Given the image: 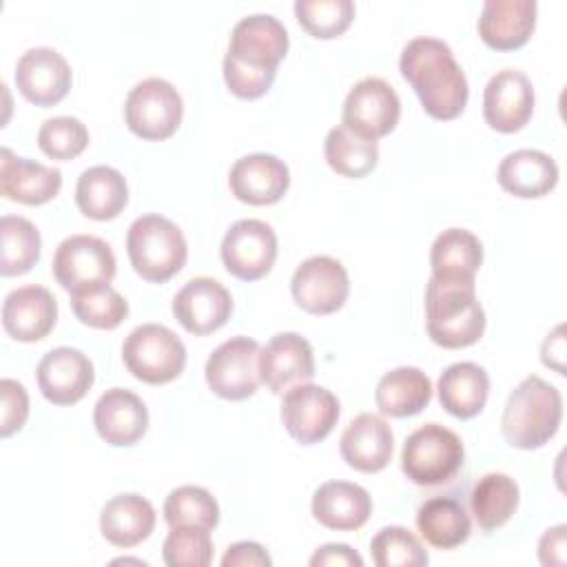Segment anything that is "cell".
I'll list each match as a JSON object with an SVG mask.
<instances>
[{
  "label": "cell",
  "instance_id": "c3c4849f",
  "mask_svg": "<svg viewBox=\"0 0 567 567\" xmlns=\"http://www.w3.org/2000/svg\"><path fill=\"white\" fill-rule=\"evenodd\" d=\"M113 563H115V565H117V563H135V565H142V567L146 565V563L140 560V558H117V560H113Z\"/></svg>",
  "mask_w": 567,
  "mask_h": 567
},
{
  "label": "cell",
  "instance_id": "8992f818",
  "mask_svg": "<svg viewBox=\"0 0 567 567\" xmlns=\"http://www.w3.org/2000/svg\"><path fill=\"white\" fill-rule=\"evenodd\" d=\"M465 461V447L456 432L441 423H425L414 430L401 450L403 474L423 487L450 483Z\"/></svg>",
  "mask_w": 567,
  "mask_h": 567
},
{
  "label": "cell",
  "instance_id": "b9f144b4",
  "mask_svg": "<svg viewBox=\"0 0 567 567\" xmlns=\"http://www.w3.org/2000/svg\"><path fill=\"white\" fill-rule=\"evenodd\" d=\"M168 567H206L213 560V540L202 527H171L162 545Z\"/></svg>",
  "mask_w": 567,
  "mask_h": 567
},
{
  "label": "cell",
  "instance_id": "7a4b0ae2",
  "mask_svg": "<svg viewBox=\"0 0 567 567\" xmlns=\"http://www.w3.org/2000/svg\"><path fill=\"white\" fill-rule=\"evenodd\" d=\"M399 69L430 117L447 122L463 113L470 86L447 42L427 35L412 38L401 51Z\"/></svg>",
  "mask_w": 567,
  "mask_h": 567
},
{
  "label": "cell",
  "instance_id": "60d3db41",
  "mask_svg": "<svg viewBox=\"0 0 567 567\" xmlns=\"http://www.w3.org/2000/svg\"><path fill=\"white\" fill-rule=\"evenodd\" d=\"M38 146L51 159H73L89 146V128L73 115H58L42 122Z\"/></svg>",
  "mask_w": 567,
  "mask_h": 567
},
{
  "label": "cell",
  "instance_id": "ac0fdd59",
  "mask_svg": "<svg viewBox=\"0 0 567 567\" xmlns=\"http://www.w3.org/2000/svg\"><path fill=\"white\" fill-rule=\"evenodd\" d=\"M233 312V297L213 277L188 279L173 297V315L195 337L219 330Z\"/></svg>",
  "mask_w": 567,
  "mask_h": 567
},
{
  "label": "cell",
  "instance_id": "2e32d148",
  "mask_svg": "<svg viewBox=\"0 0 567 567\" xmlns=\"http://www.w3.org/2000/svg\"><path fill=\"white\" fill-rule=\"evenodd\" d=\"M259 381L272 392L284 394L315 377V354L306 337L297 332H279L259 348Z\"/></svg>",
  "mask_w": 567,
  "mask_h": 567
},
{
  "label": "cell",
  "instance_id": "52a82bcc",
  "mask_svg": "<svg viewBox=\"0 0 567 567\" xmlns=\"http://www.w3.org/2000/svg\"><path fill=\"white\" fill-rule=\"evenodd\" d=\"M122 359L135 379L148 385H162L184 372L186 346L171 328L142 323L124 339Z\"/></svg>",
  "mask_w": 567,
  "mask_h": 567
},
{
  "label": "cell",
  "instance_id": "603a6c76",
  "mask_svg": "<svg viewBox=\"0 0 567 567\" xmlns=\"http://www.w3.org/2000/svg\"><path fill=\"white\" fill-rule=\"evenodd\" d=\"M394 434L388 421L379 414L363 412L354 416L341 434L339 452L343 461L363 474L381 472L392 461Z\"/></svg>",
  "mask_w": 567,
  "mask_h": 567
},
{
  "label": "cell",
  "instance_id": "f1b7e54d",
  "mask_svg": "<svg viewBox=\"0 0 567 567\" xmlns=\"http://www.w3.org/2000/svg\"><path fill=\"white\" fill-rule=\"evenodd\" d=\"M436 390L445 412L456 419H472L487 403L489 377L478 363L461 361L441 372Z\"/></svg>",
  "mask_w": 567,
  "mask_h": 567
},
{
  "label": "cell",
  "instance_id": "ffe728a7",
  "mask_svg": "<svg viewBox=\"0 0 567 567\" xmlns=\"http://www.w3.org/2000/svg\"><path fill=\"white\" fill-rule=\"evenodd\" d=\"M228 186L239 202L268 206L286 195L290 186V171L277 155L250 153L230 166Z\"/></svg>",
  "mask_w": 567,
  "mask_h": 567
},
{
  "label": "cell",
  "instance_id": "9c48e42d",
  "mask_svg": "<svg viewBox=\"0 0 567 567\" xmlns=\"http://www.w3.org/2000/svg\"><path fill=\"white\" fill-rule=\"evenodd\" d=\"M343 126L365 140H379L394 131L401 117V100L383 78L359 80L343 100Z\"/></svg>",
  "mask_w": 567,
  "mask_h": 567
},
{
  "label": "cell",
  "instance_id": "484cf974",
  "mask_svg": "<svg viewBox=\"0 0 567 567\" xmlns=\"http://www.w3.org/2000/svg\"><path fill=\"white\" fill-rule=\"evenodd\" d=\"M312 516L328 529L354 532L372 514L368 489L350 481H326L312 494Z\"/></svg>",
  "mask_w": 567,
  "mask_h": 567
},
{
  "label": "cell",
  "instance_id": "83f0119b",
  "mask_svg": "<svg viewBox=\"0 0 567 567\" xmlns=\"http://www.w3.org/2000/svg\"><path fill=\"white\" fill-rule=\"evenodd\" d=\"M155 529V509L140 494H117L100 512V532L115 547H135Z\"/></svg>",
  "mask_w": 567,
  "mask_h": 567
},
{
  "label": "cell",
  "instance_id": "f546056e",
  "mask_svg": "<svg viewBox=\"0 0 567 567\" xmlns=\"http://www.w3.org/2000/svg\"><path fill=\"white\" fill-rule=\"evenodd\" d=\"M432 399L430 377L412 365H401L385 372L374 390V401L381 414L405 419L427 408Z\"/></svg>",
  "mask_w": 567,
  "mask_h": 567
},
{
  "label": "cell",
  "instance_id": "7bdbcfd3",
  "mask_svg": "<svg viewBox=\"0 0 567 567\" xmlns=\"http://www.w3.org/2000/svg\"><path fill=\"white\" fill-rule=\"evenodd\" d=\"M0 396H2V416H0V436L9 439L11 434L20 432L29 416V394L22 383L13 379L0 381Z\"/></svg>",
  "mask_w": 567,
  "mask_h": 567
},
{
  "label": "cell",
  "instance_id": "74e56055",
  "mask_svg": "<svg viewBox=\"0 0 567 567\" xmlns=\"http://www.w3.org/2000/svg\"><path fill=\"white\" fill-rule=\"evenodd\" d=\"M164 520L168 527H202L210 532L219 523V505L208 489L182 485L166 496Z\"/></svg>",
  "mask_w": 567,
  "mask_h": 567
},
{
  "label": "cell",
  "instance_id": "d590c367",
  "mask_svg": "<svg viewBox=\"0 0 567 567\" xmlns=\"http://www.w3.org/2000/svg\"><path fill=\"white\" fill-rule=\"evenodd\" d=\"M0 275L16 277L29 272L42 250V237L33 221L20 215H2L0 219Z\"/></svg>",
  "mask_w": 567,
  "mask_h": 567
},
{
  "label": "cell",
  "instance_id": "7c38bea8",
  "mask_svg": "<svg viewBox=\"0 0 567 567\" xmlns=\"http://www.w3.org/2000/svg\"><path fill=\"white\" fill-rule=\"evenodd\" d=\"M290 292L301 310L310 315H332L350 295L348 270L334 257H308L297 266L290 279Z\"/></svg>",
  "mask_w": 567,
  "mask_h": 567
},
{
  "label": "cell",
  "instance_id": "6da1fadb",
  "mask_svg": "<svg viewBox=\"0 0 567 567\" xmlns=\"http://www.w3.org/2000/svg\"><path fill=\"white\" fill-rule=\"evenodd\" d=\"M288 53V31L270 13L241 18L224 55V82L233 95L257 100L275 82L277 66Z\"/></svg>",
  "mask_w": 567,
  "mask_h": 567
},
{
  "label": "cell",
  "instance_id": "d4e9b609",
  "mask_svg": "<svg viewBox=\"0 0 567 567\" xmlns=\"http://www.w3.org/2000/svg\"><path fill=\"white\" fill-rule=\"evenodd\" d=\"M536 11L534 0H487L481 9L478 35L496 51L520 49L534 33Z\"/></svg>",
  "mask_w": 567,
  "mask_h": 567
},
{
  "label": "cell",
  "instance_id": "9a60e30c",
  "mask_svg": "<svg viewBox=\"0 0 567 567\" xmlns=\"http://www.w3.org/2000/svg\"><path fill=\"white\" fill-rule=\"evenodd\" d=\"M534 84L518 69L496 71L483 91V117L498 133L520 131L534 113Z\"/></svg>",
  "mask_w": 567,
  "mask_h": 567
},
{
  "label": "cell",
  "instance_id": "30bf717a",
  "mask_svg": "<svg viewBox=\"0 0 567 567\" xmlns=\"http://www.w3.org/2000/svg\"><path fill=\"white\" fill-rule=\"evenodd\" d=\"M51 268L58 284L66 292H73L95 284H111L117 261L104 239L93 235H71L55 248Z\"/></svg>",
  "mask_w": 567,
  "mask_h": 567
},
{
  "label": "cell",
  "instance_id": "f35d334b",
  "mask_svg": "<svg viewBox=\"0 0 567 567\" xmlns=\"http://www.w3.org/2000/svg\"><path fill=\"white\" fill-rule=\"evenodd\" d=\"M370 554L377 567H423L430 563L421 540L401 525L379 529L370 540Z\"/></svg>",
  "mask_w": 567,
  "mask_h": 567
},
{
  "label": "cell",
  "instance_id": "e575fe53",
  "mask_svg": "<svg viewBox=\"0 0 567 567\" xmlns=\"http://www.w3.org/2000/svg\"><path fill=\"white\" fill-rule=\"evenodd\" d=\"M323 155L328 166L343 177H365L379 162V144L374 140L359 137L343 124L328 131L323 140Z\"/></svg>",
  "mask_w": 567,
  "mask_h": 567
},
{
  "label": "cell",
  "instance_id": "bcb514c9",
  "mask_svg": "<svg viewBox=\"0 0 567 567\" xmlns=\"http://www.w3.org/2000/svg\"><path fill=\"white\" fill-rule=\"evenodd\" d=\"M565 532H567V527L560 523L556 527H549L540 536V540H538L540 565H545V567H554V565L560 567V565H565V560H567V554H565V549H567Z\"/></svg>",
  "mask_w": 567,
  "mask_h": 567
},
{
  "label": "cell",
  "instance_id": "44dd1931",
  "mask_svg": "<svg viewBox=\"0 0 567 567\" xmlns=\"http://www.w3.org/2000/svg\"><path fill=\"white\" fill-rule=\"evenodd\" d=\"M58 321V301L44 286L31 284L11 290L2 303L4 332L22 343L44 339Z\"/></svg>",
  "mask_w": 567,
  "mask_h": 567
},
{
  "label": "cell",
  "instance_id": "8fae6325",
  "mask_svg": "<svg viewBox=\"0 0 567 567\" xmlns=\"http://www.w3.org/2000/svg\"><path fill=\"white\" fill-rule=\"evenodd\" d=\"M259 343L248 337H230L219 343L204 368L208 388L228 401H244L259 388Z\"/></svg>",
  "mask_w": 567,
  "mask_h": 567
},
{
  "label": "cell",
  "instance_id": "ab89813d",
  "mask_svg": "<svg viewBox=\"0 0 567 567\" xmlns=\"http://www.w3.org/2000/svg\"><path fill=\"white\" fill-rule=\"evenodd\" d=\"M295 16L315 38L330 40L341 35L354 20L352 0H297Z\"/></svg>",
  "mask_w": 567,
  "mask_h": 567
},
{
  "label": "cell",
  "instance_id": "5bb4252c",
  "mask_svg": "<svg viewBox=\"0 0 567 567\" xmlns=\"http://www.w3.org/2000/svg\"><path fill=\"white\" fill-rule=\"evenodd\" d=\"M275 259L277 235L272 226L261 219H239L221 239L224 268L241 281L261 279L270 272Z\"/></svg>",
  "mask_w": 567,
  "mask_h": 567
},
{
  "label": "cell",
  "instance_id": "e0dca14e",
  "mask_svg": "<svg viewBox=\"0 0 567 567\" xmlns=\"http://www.w3.org/2000/svg\"><path fill=\"white\" fill-rule=\"evenodd\" d=\"M13 80L27 102L53 106L69 93L73 75L62 53L51 47H35L20 55Z\"/></svg>",
  "mask_w": 567,
  "mask_h": 567
},
{
  "label": "cell",
  "instance_id": "f6af8a7d",
  "mask_svg": "<svg viewBox=\"0 0 567 567\" xmlns=\"http://www.w3.org/2000/svg\"><path fill=\"white\" fill-rule=\"evenodd\" d=\"M310 567H363V558L346 543H328L310 556Z\"/></svg>",
  "mask_w": 567,
  "mask_h": 567
},
{
  "label": "cell",
  "instance_id": "4316f807",
  "mask_svg": "<svg viewBox=\"0 0 567 567\" xmlns=\"http://www.w3.org/2000/svg\"><path fill=\"white\" fill-rule=\"evenodd\" d=\"M496 179L509 195L536 199L547 195L558 184V164L543 151L518 148L501 159Z\"/></svg>",
  "mask_w": 567,
  "mask_h": 567
},
{
  "label": "cell",
  "instance_id": "4fadbf2b",
  "mask_svg": "<svg viewBox=\"0 0 567 567\" xmlns=\"http://www.w3.org/2000/svg\"><path fill=\"white\" fill-rule=\"evenodd\" d=\"M339 399L323 385L299 383L284 394L281 423L301 445L323 441L339 421Z\"/></svg>",
  "mask_w": 567,
  "mask_h": 567
},
{
  "label": "cell",
  "instance_id": "7402d4cb",
  "mask_svg": "<svg viewBox=\"0 0 567 567\" xmlns=\"http://www.w3.org/2000/svg\"><path fill=\"white\" fill-rule=\"evenodd\" d=\"M93 423L102 441L113 447H128L146 434L148 410L135 392L111 388L97 399L93 408Z\"/></svg>",
  "mask_w": 567,
  "mask_h": 567
},
{
  "label": "cell",
  "instance_id": "3957f363",
  "mask_svg": "<svg viewBox=\"0 0 567 567\" xmlns=\"http://www.w3.org/2000/svg\"><path fill=\"white\" fill-rule=\"evenodd\" d=\"M425 328L441 348L474 346L485 332V310L476 299L474 279L432 275L425 288Z\"/></svg>",
  "mask_w": 567,
  "mask_h": 567
},
{
  "label": "cell",
  "instance_id": "ee69618b",
  "mask_svg": "<svg viewBox=\"0 0 567 567\" xmlns=\"http://www.w3.org/2000/svg\"><path fill=\"white\" fill-rule=\"evenodd\" d=\"M272 560L268 551L252 540L233 543L221 556V567H270Z\"/></svg>",
  "mask_w": 567,
  "mask_h": 567
},
{
  "label": "cell",
  "instance_id": "d6a6232c",
  "mask_svg": "<svg viewBox=\"0 0 567 567\" xmlns=\"http://www.w3.org/2000/svg\"><path fill=\"white\" fill-rule=\"evenodd\" d=\"M483 264L481 239L465 228L443 230L430 248V266L434 277L474 279Z\"/></svg>",
  "mask_w": 567,
  "mask_h": 567
},
{
  "label": "cell",
  "instance_id": "836d02e7",
  "mask_svg": "<svg viewBox=\"0 0 567 567\" xmlns=\"http://www.w3.org/2000/svg\"><path fill=\"white\" fill-rule=\"evenodd\" d=\"M520 501L518 483L503 474V472H489L483 474L470 494V507L474 514V520L483 532H494L503 527L516 512Z\"/></svg>",
  "mask_w": 567,
  "mask_h": 567
},
{
  "label": "cell",
  "instance_id": "1f68e13d",
  "mask_svg": "<svg viewBox=\"0 0 567 567\" xmlns=\"http://www.w3.org/2000/svg\"><path fill=\"white\" fill-rule=\"evenodd\" d=\"M416 529L427 545L454 549L470 538L472 520L456 498L432 496L416 512Z\"/></svg>",
  "mask_w": 567,
  "mask_h": 567
},
{
  "label": "cell",
  "instance_id": "8d00e7d4",
  "mask_svg": "<svg viewBox=\"0 0 567 567\" xmlns=\"http://www.w3.org/2000/svg\"><path fill=\"white\" fill-rule=\"evenodd\" d=\"M69 295H71L73 315L84 326H91L97 330H113L128 315L126 299L111 284L86 286V288L73 290Z\"/></svg>",
  "mask_w": 567,
  "mask_h": 567
},
{
  "label": "cell",
  "instance_id": "d6986e66",
  "mask_svg": "<svg viewBox=\"0 0 567 567\" xmlns=\"http://www.w3.org/2000/svg\"><path fill=\"white\" fill-rule=\"evenodd\" d=\"M42 396L53 405H73L91 390L95 370L91 359L69 346L49 350L35 370Z\"/></svg>",
  "mask_w": 567,
  "mask_h": 567
},
{
  "label": "cell",
  "instance_id": "5b68a950",
  "mask_svg": "<svg viewBox=\"0 0 567 567\" xmlns=\"http://www.w3.org/2000/svg\"><path fill=\"white\" fill-rule=\"evenodd\" d=\"M126 252L133 270L151 281L164 284L177 275L188 257L184 233L177 224L162 215L137 217L126 233Z\"/></svg>",
  "mask_w": 567,
  "mask_h": 567
},
{
  "label": "cell",
  "instance_id": "7dc6e473",
  "mask_svg": "<svg viewBox=\"0 0 567 567\" xmlns=\"http://www.w3.org/2000/svg\"><path fill=\"white\" fill-rule=\"evenodd\" d=\"M540 359L547 368H554L558 374H565V337L563 326H556L543 341Z\"/></svg>",
  "mask_w": 567,
  "mask_h": 567
},
{
  "label": "cell",
  "instance_id": "4dcf8cb0",
  "mask_svg": "<svg viewBox=\"0 0 567 567\" xmlns=\"http://www.w3.org/2000/svg\"><path fill=\"white\" fill-rule=\"evenodd\" d=\"M128 202V186L124 175L113 166L86 168L75 186V204L84 217L106 221L117 217Z\"/></svg>",
  "mask_w": 567,
  "mask_h": 567
},
{
  "label": "cell",
  "instance_id": "ba28073f",
  "mask_svg": "<svg viewBox=\"0 0 567 567\" xmlns=\"http://www.w3.org/2000/svg\"><path fill=\"white\" fill-rule=\"evenodd\" d=\"M182 115V95L164 78H146L137 82L124 102L126 126L142 140L171 137L179 128Z\"/></svg>",
  "mask_w": 567,
  "mask_h": 567
},
{
  "label": "cell",
  "instance_id": "277c9868",
  "mask_svg": "<svg viewBox=\"0 0 567 567\" xmlns=\"http://www.w3.org/2000/svg\"><path fill=\"white\" fill-rule=\"evenodd\" d=\"M563 419L560 390L545 379L529 374L507 396L501 419L503 439L518 450L543 447Z\"/></svg>",
  "mask_w": 567,
  "mask_h": 567
},
{
  "label": "cell",
  "instance_id": "cb8c5ba5",
  "mask_svg": "<svg viewBox=\"0 0 567 567\" xmlns=\"http://www.w3.org/2000/svg\"><path fill=\"white\" fill-rule=\"evenodd\" d=\"M62 188V173L29 157H18L9 148L0 151V195L27 206L51 202Z\"/></svg>",
  "mask_w": 567,
  "mask_h": 567
}]
</instances>
